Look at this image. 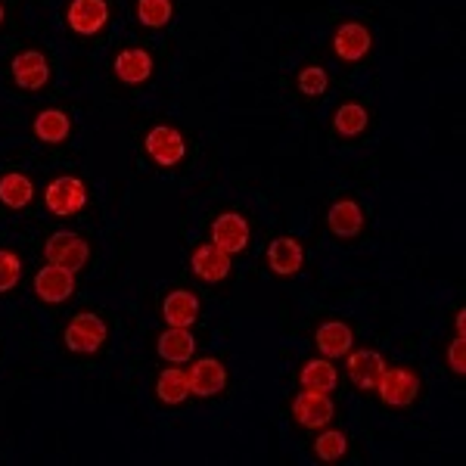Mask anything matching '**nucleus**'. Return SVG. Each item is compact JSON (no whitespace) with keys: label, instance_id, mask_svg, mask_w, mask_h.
Here are the masks:
<instances>
[{"label":"nucleus","instance_id":"obj_7","mask_svg":"<svg viewBox=\"0 0 466 466\" xmlns=\"http://www.w3.org/2000/svg\"><path fill=\"white\" fill-rule=\"evenodd\" d=\"M35 292L44 302H54V305L66 302L75 292V270H66L47 261V268H41L35 274Z\"/></svg>","mask_w":466,"mask_h":466},{"label":"nucleus","instance_id":"obj_14","mask_svg":"<svg viewBox=\"0 0 466 466\" xmlns=\"http://www.w3.org/2000/svg\"><path fill=\"white\" fill-rule=\"evenodd\" d=\"M13 78H16V85L25 90L44 87L50 78L47 59H44V54H37V50H25V54H19L13 59Z\"/></svg>","mask_w":466,"mask_h":466},{"label":"nucleus","instance_id":"obj_28","mask_svg":"<svg viewBox=\"0 0 466 466\" xmlns=\"http://www.w3.org/2000/svg\"><path fill=\"white\" fill-rule=\"evenodd\" d=\"M327 87H329V78H327V72H323L320 66H308V69L299 72V90H302V94L318 96Z\"/></svg>","mask_w":466,"mask_h":466},{"label":"nucleus","instance_id":"obj_23","mask_svg":"<svg viewBox=\"0 0 466 466\" xmlns=\"http://www.w3.org/2000/svg\"><path fill=\"white\" fill-rule=\"evenodd\" d=\"M69 131H72L69 116L59 109H44L41 116L35 118V134L44 144H63V140L69 137Z\"/></svg>","mask_w":466,"mask_h":466},{"label":"nucleus","instance_id":"obj_10","mask_svg":"<svg viewBox=\"0 0 466 466\" xmlns=\"http://www.w3.org/2000/svg\"><path fill=\"white\" fill-rule=\"evenodd\" d=\"M268 265L274 274L280 277H292L305 268V249L299 239L292 237H277L274 243L268 246Z\"/></svg>","mask_w":466,"mask_h":466},{"label":"nucleus","instance_id":"obj_16","mask_svg":"<svg viewBox=\"0 0 466 466\" xmlns=\"http://www.w3.org/2000/svg\"><path fill=\"white\" fill-rule=\"evenodd\" d=\"M333 50L339 59H349V63H355V59H364L367 50H370V32H367L360 22H345L339 25V32L333 37Z\"/></svg>","mask_w":466,"mask_h":466},{"label":"nucleus","instance_id":"obj_1","mask_svg":"<svg viewBox=\"0 0 466 466\" xmlns=\"http://www.w3.org/2000/svg\"><path fill=\"white\" fill-rule=\"evenodd\" d=\"M109 329L106 323H103L96 314H75L69 320V327H66V349L78 351V355H90V351H96L103 342H106Z\"/></svg>","mask_w":466,"mask_h":466},{"label":"nucleus","instance_id":"obj_19","mask_svg":"<svg viewBox=\"0 0 466 466\" xmlns=\"http://www.w3.org/2000/svg\"><path fill=\"white\" fill-rule=\"evenodd\" d=\"M193 349H197V339H193L190 327H168L159 336V355L171 364H184V360L193 358Z\"/></svg>","mask_w":466,"mask_h":466},{"label":"nucleus","instance_id":"obj_31","mask_svg":"<svg viewBox=\"0 0 466 466\" xmlns=\"http://www.w3.org/2000/svg\"><path fill=\"white\" fill-rule=\"evenodd\" d=\"M454 327H457V336H466V311H457Z\"/></svg>","mask_w":466,"mask_h":466},{"label":"nucleus","instance_id":"obj_5","mask_svg":"<svg viewBox=\"0 0 466 466\" xmlns=\"http://www.w3.org/2000/svg\"><path fill=\"white\" fill-rule=\"evenodd\" d=\"M333 401H329L327 392H311V389H302L296 398H292V417L299 420L308 430H323V426L333 420Z\"/></svg>","mask_w":466,"mask_h":466},{"label":"nucleus","instance_id":"obj_13","mask_svg":"<svg viewBox=\"0 0 466 466\" xmlns=\"http://www.w3.org/2000/svg\"><path fill=\"white\" fill-rule=\"evenodd\" d=\"M193 274L202 277L206 283H218L230 274V255L224 249H218L215 243L197 246L193 249Z\"/></svg>","mask_w":466,"mask_h":466},{"label":"nucleus","instance_id":"obj_4","mask_svg":"<svg viewBox=\"0 0 466 466\" xmlns=\"http://www.w3.org/2000/svg\"><path fill=\"white\" fill-rule=\"evenodd\" d=\"M44 255H47L50 265H59L66 270H81L87 265V243L81 237H75L69 230H59L44 243Z\"/></svg>","mask_w":466,"mask_h":466},{"label":"nucleus","instance_id":"obj_27","mask_svg":"<svg viewBox=\"0 0 466 466\" xmlns=\"http://www.w3.org/2000/svg\"><path fill=\"white\" fill-rule=\"evenodd\" d=\"M345 451H349V439H345L342 432H336V430H323L320 439L314 441V454H318L323 463L339 461Z\"/></svg>","mask_w":466,"mask_h":466},{"label":"nucleus","instance_id":"obj_21","mask_svg":"<svg viewBox=\"0 0 466 466\" xmlns=\"http://www.w3.org/2000/svg\"><path fill=\"white\" fill-rule=\"evenodd\" d=\"M299 380H302V389H311V392H333L336 382H339V373H336V367L329 364V360L323 358H314L308 360L302 367V373H299Z\"/></svg>","mask_w":466,"mask_h":466},{"label":"nucleus","instance_id":"obj_22","mask_svg":"<svg viewBox=\"0 0 466 466\" xmlns=\"http://www.w3.org/2000/svg\"><path fill=\"white\" fill-rule=\"evenodd\" d=\"M32 199H35V184L25 175L10 171V175L0 177V202L6 208H25Z\"/></svg>","mask_w":466,"mask_h":466},{"label":"nucleus","instance_id":"obj_9","mask_svg":"<svg viewBox=\"0 0 466 466\" xmlns=\"http://www.w3.org/2000/svg\"><path fill=\"white\" fill-rule=\"evenodd\" d=\"M147 153L153 156L159 165L168 168V165H177L180 159H184L187 147H184V137H180L177 127L159 125V127H153V131L147 134Z\"/></svg>","mask_w":466,"mask_h":466},{"label":"nucleus","instance_id":"obj_30","mask_svg":"<svg viewBox=\"0 0 466 466\" xmlns=\"http://www.w3.org/2000/svg\"><path fill=\"white\" fill-rule=\"evenodd\" d=\"M448 360H451V370H454L457 377H463L466 373V336H457V339L451 342Z\"/></svg>","mask_w":466,"mask_h":466},{"label":"nucleus","instance_id":"obj_18","mask_svg":"<svg viewBox=\"0 0 466 466\" xmlns=\"http://www.w3.org/2000/svg\"><path fill=\"white\" fill-rule=\"evenodd\" d=\"M116 75L125 81V85H140L153 75V56L140 47H131V50H122L116 56Z\"/></svg>","mask_w":466,"mask_h":466},{"label":"nucleus","instance_id":"obj_24","mask_svg":"<svg viewBox=\"0 0 466 466\" xmlns=\"http://www.w3.org/2000/svg\"><path fill=\"white\" fill-rule=\"evenodd\" d=\"M156 395H159L162 404H180L187 401V395H190V377H187V370H180V367H168V370H162L159 382H156Z\"/></svg>","mask_w":466,"mask_h":466},{"label":"nucleus","instance_id":"obj_29","mask_svg":"<svg viewBox=\"0 0 466 466\" xmlns=\"http://www.w3.org/2000/svg\"><path fill=\"white\" fill-rule=\"evenodd\" d=\"M19 274H22V265H19L16 255L0 249V292H10L13 287H16Z\"/></svg>","mask_w":466,"mask_h":466},{"label":"nucleus","instance_id":"obj_20","mask_svg":"<svg viewBox=\"0 0 466 466\" xmlns=\"http://www.w3.org/2000/svg\"><path fill=\"white\" fill-rule=\"evenodd\" d=\"M327 224L336 237L349 239V237H358L360 233V224H364V215H360V206L355 199H339L327 215Z\"/></svg>","mask_w":466,"mask_h":466},{"label":"nucleus","instance_id":"obj_3","mask_svg":"<svg viewBox=\"0 0 466 466\" xmlns=\"http://www.w3.org/2000/svg\"><path fill=\"white\" fill-rule=\"evenodd\" d=\"M44 202H47V208L59 218H69L75 212H81L87 202V187L85 180L78 177H56L54 184L47 187V193H44Z\"/></svg>","mask_w":466,"mask_h":466},{"label":"nucleus","instance_id":"obj_6","mask_svg":"<svg viewBox=\"0 0 466 466\" xmlns=\"http://www.w3.org/2000/svg\"><path fill=\"white\" fill-rule=\"evenodd\" d=\"M249 224H246L243 215L228 212V215H218L212 224V243L218 249H224L228 255H237L249 246Z\"/></svg>","mask_w":466,"mask_h":466},{"label":"nucleus","instance_id":"obj_11","mask_svg":"<svg viewBox=\"0 0 466 466\" xmlns=\"http://www.w3.org/2000/svg\"><path fill=\"white\" fill-rule=\"evenodd\" d=\"M109 22L106 0H72L69 4V25L78 35H96Z\"/></svg>","mask_w":466,"mask_h":466},{"label":"nucleus","instance_id":"obj_15","mask_svg":"<svg viewBox=\"0 0 466 466\" xmlns=\"http://www.w3.org/2000/svg\"><path fill=\"white\" fill-rule=\"evenodd\" d=\"M162 318L168 327H193L199 318V299L190 289H175L162 302Z\"/></svg>","mask_w":466,"mask_h":466},{"label":"nucleus","instance_id":"obj_17","mask_svg":"<svg viewBox=\"0 0 466 466\" xmlns=\"http://www.w3.org/2000/svg\"><path fill=\"white\" fill-rule=\"evenodd\" d=\"M314 342H318L323 358H345L351 351V345H355V336H351V329L345 327V323L329 320V323H320Z\"/></svg>","mask_w":466,"mask_h":466},{"label":"nucleus","instance_id":"obj_8","mask_svg":"<svg viewBox=\"0 0 466 466\" xmlns=\"http://www.w3.org/2000/svg\"><path fill=\"white\" fill-rule=\"evenodd\" d=\"M187 377H190V395L199 398H212L224 392V386H228V370H224V364L218 358H199L187 370Z\"/></svg>","mask_w":466,"mask_h":466},{"label":"nucleus","instance_id":"obj_2","mask_svg":"<svg viewBox=\"0 0 466 466\" xmlns=\"http://www.w3.org/2000/svg\"><path fill=\"white\" fill-rule=\"evenodd\" d=\"M377 392L389 408H408L420 392V380L408 367H392V370L386 367L377 382Z\"/></svg>","mask_w":466,"mask_h":466},{"label":"nucleus","instance_id":"obj_32","mask_svg":"<svg viewBox=\"0 0 466 466\" xmlns=\"http://www.w3.org/2000/svg\"><path fill=\"white\" fill-rule=\"evenodd\" d=\"M0 25H4V6H0Z\"/></svg>","mask_w":466,"mask_h":466},{"label":"nucleus","instance_id":"obj_12","mask_svg":"<svg viewBox=\"0 0 466 466\" xmlns=\"http://www.w3.org/2000/svg\"><path fill=\"white\" fill-rule=\"evenodd\" d=\"M382 370H386V360H382L380 351L360 349V351H351L349 355V377L358 389H367V392L377 389Z\"/></svg>","mask_w":466,"mask_h":466},{"label":"nucleus","instance_id":"obj_25","mask_svg":"<svg viewBox=\"0 0 466 466\" xmlns=\"http://www.w3.org/2000/svg\"><path fill=\"white\" fill-rule=\"evenodd\" d=\"M333 125L342 137H358V134L367 127V109L360 106V103H345V106L336 109Z\"/></svg>","mask_w":466,"mask_h":466},{"label":"nucleus","instance_id":"obj_26","mask_svg":"<svg viewBox=\"0 0 466 466\" xmlns=\"http://www.w3.org/2000/svg\"><path fill=\"white\" fill-rule=\"evenodd\" d=\"M171 0H137V19L149 28H162L171 19Z\"/></svg>","mask_w":466,"mask_h":466}]
</instances>
